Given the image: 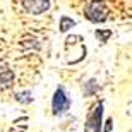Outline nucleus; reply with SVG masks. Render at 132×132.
<instances>
[{
	"label": "nucleus",
	"instance_id": "nucleus-1",
	"mask_svg": "<svg viewBox=\"0 0 132 132\" xmlns=\"http://www.w3.org/2000/svg\"><path fill=\"white\" fill-rule=\"evenodd\" d=\"M84 15L91 22H105L108 19V7L103 0H91L84 10Z\"/></svg>",
	"mask_w": 132,
	"mask_h": 132
},
{
	"label": "nucleus",
	"instance_id": "nucleus-5",
	"mask_svg": "<svg viewBox=\"0 0 132 132\" xmlns=\"http://www.w3.org/2000/svg\"><path fill=\"white\" fill-rule=\"evenodd\" d=\"M14 82V72L7 67H0V91L7 89Z\"/></svg>",
	"mask_w": 132,
	"mask_h": 132
},
{
	"label": "nucleus",
	"instance_id": "nucleus-7",
	"mask_svg": "<svg viewBox=\"0 0 132 132\" xmlns=\"http://www.w3.org/2000/svg\"><path fill=\"white\" fill-rule=\"evenodd\" d=\"M15 101L22 103V105H28V103L33 101V94H31V91H21V93L15 94Z\"/></svg>",
	"mask_w": 132,
	"mask_h": 132
},
{
	"label": "nucleus",
	"instance_id": "nucleus-4",
	"mask_svg": "<svg viewBox=\"0 0 132 132\" xmlns=\"http://www.w3.org/2000/svg\"><path fill=\"white\" fill-rule=\"evenodd\" d=\"M21 5L24 7L26 12H29L33 15H39L48 10L50 0H21Z\"/></svg>",
	"mask_w": 132,
	"mask_h": 132
},
{
	"label": "nucleus",
	"instance_id": "nucleus-3",
	"mask_svg": "<svg viewBox=\"0 0 132 132\" xmlns=\"http://www.w3.org/2000/svg\"><path fill=\"white\" fill-rule=\"evenodd\" d=\"M101 120H103V101L94 105L91 113L86 118L84 132H101Z\"/></svg>",
	"mask_w": 132,
	"mask_h": 132
},
{
	"label": "nucleus",
	"instance_id": "nucleus-6",
	"mask_svg": "<svg viewBox=\"0 0 132 132\" xmlns=\"http://www.w3.org/2000/svg\"><path fill=\"white\" fill-rule=\"evenodd\" d=\"M74 26H76V21H72L70 17H67V15H62V17H60V26H59V28H60L62 33L69 31L70 28H74Z\"/></svg>",
	"mask_w": 132,
	"mask_h": 132
},
{
	"label": "nucleus",
	"instance_id": "nucleus-8",
	"mask_svg": "<svg viewBox=\"0 0 132 132\" xmlns=\"http://www.w3.org/2000/svg\"><path fill=\"white\" fill-rule=\"evenodd\" d=\"M94 36H96L101 43H106L108 38L112 36V31H110V29H96V31H94Z\"/></svg>",
	"mask_w": 132,
	"mask_h": 132
},
{
	"label": "nucleus",
	"instance_id": "nucleus-9",
	"mask_svg": "<svg viewBox=\"0 0 132 132\" xmlns=\"http://www.w3.org/2000/svg\"><path fill=\"white\" fill-rule=\"evenodd\" d=\"M86 86H88V89H84V93L88 94H93L94 91H96V88H98V84H96V81H94V79H91V81H88V82H86Z\"/></svg>",
	"mask_w": 132,
	"mask_h": 132
},
{
	"label": "nucleus",
	"instance_id": "nucleus-2",
	"mask_svg": "<svg viewBox=\"0 0 132 132\" xmlns=\"http://www.w3.org/2000/svg\"><path fill=\"white\" fill-rule=\"evenodd\" d=\"M69 108H70V98L67 96L65 89L59 86L53 93V98H52V113L55 117H59V115H64Z\"/></svg>",
	"mask_w": 132,
	"mask_h": 132
},
{
	"label": "nucleus",
	"instance_id": "nucleus-10",
	"mask_svg": "<svg viewBox=\"0 0 132 132\" xmlns=\"http://www.w3.org/2000/svg\"><path fill=\"white\" fill-rule=\"evenodd\" d=\"M112 127H113V118H108L105 122V132H112Z\"/></svg>",
	"mask_w": 132,
	"mask_h": 132
}]
</instances>
